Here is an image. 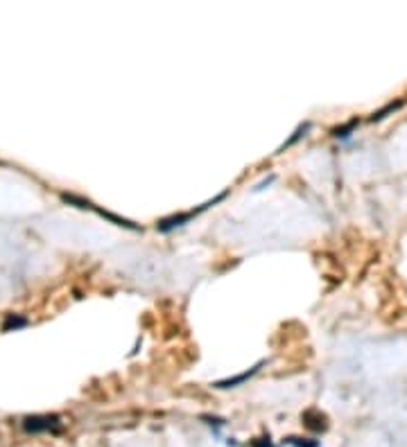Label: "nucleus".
<instances>
[{"mask_svg":"<svg viewBox=\"0 0 407 447\" xmlns=\"http://www.w3.org/2000/svg\"><path fill=\"white\" fill-rule=\"evenodd\" d=\"M99 215L107 217V219L113 221L116 226H125V228H129V230H138V226H136L134 221H129V219H122V217H116V215H111V212H104V210H99Z\"/></svg>","mask_w":407,"mask_h":447,"instance_id":"423d86ee","label":"nucleus"},{"mask_svg":"<svg viewBox=\"0 0 407 447\" xmlns=\"http://www.w3.org/2000/svg\"><path fill=\"white\" fill-rule=\"evenodd\" d=\"M265 364V361H260V364H256L251 370H244V373H240V375H235V377H229V379H222V382H217L215 386L217 388H231V386H238V384H242V382H247L249 377H253V375L260 370V366Z\"/></svg>","mask_w":407,"mask_h":447,"instance_id":"7ed1b4c3","label":"nucleus"},{"mask_svg":"<svg viewBox=\"0 0 407 447\" xmlns=\"http://www.w3.org/2000/svg\"><path fill=\"white\" fill-rule=\"evenodd\" d=\"M59 427H61V418L59 415H27L25 420H23V429H25L27 433H43V431H59Z\"/></svg>","mask_w":407,"mask_h":447,"instance_id":"f257e3e1","label":"nucleus"},{"mask_svg":"<svg viewBox=\"0 0 407 447\" xmlns=\"http://www.w3.org/2000/svg\"><path fill=\"white\" fill-rule=\"evenodd\" d=\"M61 199H63V201H66V203H75L77 208H93V203H90V201H86V199L75 197V194H66V192H63V194H61Z\"/></svg>","mask_w":407,"mask_h":447,"instance_id":"1a4fd4ad","label":"nucleus"},{"mask_svg":"<svg viewBox=\"0 0 407 447\" xmlns=\"http://www.w3.org/2000/svg\"><path fill=\"white\" fill-rule=\"evenodd\" d=\"M199 210H192V212H179V215H172V217H165V219H161L156 224V228L161 230V233H170V230L179 228V226L188 224L190 219H192L194 215H197Z\"/></svg>","mask_w":407,"mask_h":447,"instance_id":"f03ea898","label":"nucleus"},{"mask_svg":"<svg viewBox=\"0 0 407 447\" xmlns=\"http://www.w3.org/2000/svg\"><path fill=\"white\" fill-rule=\"evenodd\" d=\"M402 106V99H398V102H389L384 108H380V111H375L373 115H371V122H378V120H384V117L389 115V113H396L398 108Z\"/></svg>","mask_w":407,"mask_h":447,"instance_id":"20e7f679","label":"nucleus"},{"mask_svg":"<svg viewBox=\"0 0 407 447\" xmlns=\"http://www.w3.org/2000/svg\"><path fill=\"white\" fill-rule=\"evenodd\" d=\"M27 325V319H23V316H14L9 314L7 319H5L3 323V332H9V330H18V328H25Z\"/></svg>","mask_w":407,"mask_h":447,"instance_id":"39448f33","label":"nucleus"},{"mask_svg":"<svg viewBox=\"0 0 407 447\" xmlns=\"http://www.w3.org/2000/svg\"><path fill=\"white\" fill-rule=\"evenodd\" d=\"M357 124H360V122H357V120L346 122V124H344V126H337V129L333 131V135H337V138H348V135H351V131L355 129Z\"/></svg>","mask_w":407,"mask_h":447,"instance_id":"6e6552de","label":"nucleus"},{"mask_svg":"<svg viewBox=\"0 0 407 447\" xmlns=\"http://www.w3.org/2000/svg\"><path fill=\"white\" fill-rule=\"evenodd\" d=\"M308 129H310V124H308V122H306V124H301V126H298V129H296V131H294V135H292V138H289V140H287V142H285V144H283V147H280V152H285V149H287V147H292V144H294V142H296V140H298V138H303V135H306V133H308Z\"/></svg>","mask_w":407,"mask_h":447,"instance_id":"0eeeda50","label":"nucleus"}]
</instances>
